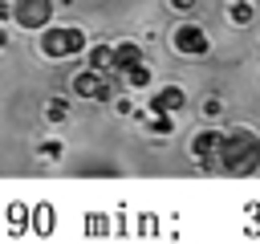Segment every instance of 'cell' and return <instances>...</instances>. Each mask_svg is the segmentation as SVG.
<instances>
[{
  "label": "cell",
  "instance_id": "7",
  "mask_svg": "<svg viewBox=\"0 0 260 244\" xmlns=\"http://www.w3.org/2000/svg\"><path fill=\"white\" fill-rule=\"evenodd\" d=\"M138 61H142V49H138V45H130V41L114 45V73H126V69L138 65Z\"/></svg>",
  "mask_w": 260,
  "mask_h": 244
},
{
  "label": "cell",
  "instance_id": "8",
  "mask_svg": "<svg viewBox=\"0 0 260 244\" xmlns=\"http://www.w3.org/2000/svg\"><path fill=\"white\" fill-rule=\"evenodd\" d=\"M122 77H126V85H134V89H142V85H150V69H146L142 61H138V65H130V69H126Z\"/></svg>",
  "mask_w": 260,
  "mask_h": 244
},
{
  "label": "cell",
  "instance_id": "4",
  "mask_svg": "<svg viewBox=\"0 0 260 244\" xmlns=\"http://www.w3.org/2000/svg\"><path fill=\"white\" fill-rule=\"evenodd\" d=\"M49 12H53V4L49 0H16V20L24 24V28H41L45 20H49Z\"/></svg>",
  "mask_w": 260,
  "mask_h": 244
},
{
  "label": "cell",
  "instance_id": "1",
  "mask_svg": "<svg viewBox=\"0 0 260 244\" xmlns=\"http://www.w3.org/2000/svg\"><path fill=\"white\" fill-rule=\"evenodd\" d=\"M41 49H45V57H73L85 49V33L81 28H49Z\"/></svg>",
  "mask_w": 260,
  "mask_h": 244
},
{
  "label": "cell",
  "instance_id": "14",
  "mask_svg": "<svg viewBox=\"0 0 260 244\" xmlns=\"http://www.w3.org/2000/svg\"><path fill=\"white\" fill-rule=\"evenodd\" d=\"M8 216H12V224H20V220H24V203H12V211H8Z\"/></svg>",
  "mask_w": 260,
  "mask_h": 244
},
{
  "label": "cell",
  "instance_id": "9",
  "mask_svg": "<svg viewBox=\"0 0 260 244\" xmlns=\"http://www.w3.org/2000/svg\"><path fill=\"white\" fill-rule=\"evenodd\" d=\"M65 114H69L65 98H49V102H45V118H49V122H65Z\"/></svg>",
  "mask_w": 260,
  "mask_h": 244
},
{
  "label": "cell",
  "instance_id": "16",
  "mask_svg": "<svg viewBox=\"0 0 260 244\" xmlns=\"http://www.w3.org/2000/svg\"><path fill=\"white\" fill-rule=\"evenodd\" d=\"M171 4H175V8H191L195 0H171Z\"/></svg>",
  "mask_w": 260,
  "mask_h": 244
},
{
  "label": "cell",
  "instance_id": "15",
  "mask_svg": "<svg viewBox=\"0 0 260 244\" xmlns=\"http://www.w3.org/2000/svg\"><path fill=\"white\" fill-rule=\"evenodd\" d=\"M8 16H12V8H8V4L0 0V20H8Z\"/></svg>",
  "mask_w": 260,
  "mask_h": 244
},
{
  "label": "cell",
  "instance_id": "17",
  "mask_svg": "<svg viewBox=\"0 0 260 244\" xmlns=\"http://www.w3.org/2000/svg\"><path fill=\"white\" fill-rule=\"evenodd\" d=\"M4 45H8V37H4V33H0V49H4Z\"/></svg>",
  "mask_w": 260,
  "mask_h": 244
},
{
  "label": "cell",
  "instance_id": "12",
  "mask_svg": "<svg viewBox=\"0 0 260 244\" xmlns=\"http://www.w3.org/2000/svg\"><path fill=\"white\" fill-rule=\"evenodd\" d=\"M41 155H45V159H57V155H61V142H41Z\"/></svg>",
  "mask_w": 260,
  "mask_h": 244
},
{
  "label": "cell",
  "instance_id": "3",
  "mask_svg": "<svg viewBox=\"0 0 260 244\" xmlns=\"http://www.w3.org/2000/svg\"><path fill=\"white\" fill-rule=\"evenodd\" d=\"M175 49L187 53V57H203L211 45H207V33H203L199 24H179V33H175Z\"/></svg>",
  "mask_w": 260,
  "mask_h": 244
},
{
  "label": "cell",
  "instance_id": "5",
  "mask_svg": "<svg viewBox=\"0 0 260 244\" xmlns=\"http://www.w3.org/2000/svg\"><path fill=\"white\" fill-rule=\"evenodd\" d=\"M150 110L154 114H175V110H183V89H158L154 98H150Z\"/></svg>",
  "mask_w": 260,
  "mask_h": 244
},
{
  "label": "cell",
  "instance_id": "11",
  "mask_svg": "<svg viewBox=\"0 0 260 244\" xmlns=\"http://www.w3.org/2000/svg\"><path fill=\"white\" fill-rule=\"evenodd\" d=\"M150 130L154 134H171V114H154L150 118Z\"/></svg>",
  "mask_w": 260,
  "mask_h": 244
},
{
  "label": "cell",
  "instance_id": "6",
  "mask_svg": "<svg viewBox=\"0 0 260 244\" xmlns=\"http://www.w3.org/2000/svg\"><path fill=\"white\" fill-rule=\"evenodd\" d=\"M219 146H223V134H215V130H203V134H195V138H191V155H195V159H203V163H207V159H211V150H219Z\"/></svg>",
  "mask_w": 260,
  "mask_h": 244
},
{
  "label": "cell",
  "instance_id": "10",
  "mask_svg": "<svg viewBox=\"0 0 260 244\" xmlns=\"http://www.w3.org/2000/svg\"><path fill=\"white\" fill-rule=\"evenodd\" d=\"M252 12H256V8H252V0H236V4H232V20H236V24H248V20H252Z\"/></svg>",
  "mask_w": 260,
  "mask_h": 244
},
{
  "label": "cell",
  "instance_id": "13",
  "mask_svg": "<svg viewBox=\"0 0 260 244\" xmlns=\"http://www.w3.org/2000/svg\"><path fill=\"white\" fill-rule=\"evenodd\" d=\"M203 114H211V118H215V114H219V98H207V102H203Z\"/></svg>",
  "mask_w": 260,
  "mask_h": 244
},
{
  "label": "cell",
  "instance_id": "2",
  "mask_svg": "<svg viewBox=\"0 0 260 244\" xmlns=\"http://www.w3.org/2000/svg\"><path fill=\"white\" fill-rule=\"evenodd\" d=\"M73 94L106 102V98H110V77H106L102 69H85V73H77V77H73Z\"/></svg>",
  "mask_w": 260,
  "mask_h": 244
}]
</instances>
